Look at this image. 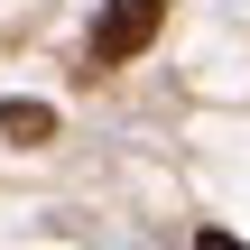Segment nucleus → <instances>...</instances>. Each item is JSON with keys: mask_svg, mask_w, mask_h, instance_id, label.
<instances>
[{"mask_svg": "<svg viewBox=\"0 0 250 250\" xmlns=\"http://www.w3.org/2000/svg\"><path fill=\"white\" fill-rule=\"evenodd\" d=\"M0 139H9V148H46V139H56V111L9 93V102H0Z\"/></svg>", "mask_w": 250, "mask_h": 250, "instance_id": "nucleus-2", "label": "nucleus"}, {"mask_svg": "<svg viewBox=\"0 0 250 250\" xmlns=\"http://www.w3.org/2000/svg\"><path fill=\"white\" fill-rule=\"evenodd\" d=\"M158 28H167V0H102L83 65H93V74H111V65H130V56H148V46H158Z\"/></svg>", "mask_w": 250, "mask_h": 250, "instance_id": "nucleus-1", "label": "nucleus"}, {"mask_svg": "<svg viewBox=\"0 0 250 250\" xmlns=\"http://www.w3.org/2000/svg\"><path fill=\"white\" fill-rule=\"evenodd\" d=\"M195 250H250V241H232V232H195Z\"/></svg>", "mask_w": 250, "mask_h": 250, "instance_id": "nucleus-3", "label": "nucleus"}]
</instances>
